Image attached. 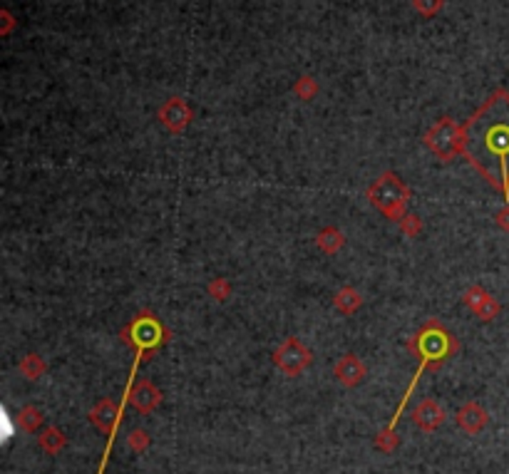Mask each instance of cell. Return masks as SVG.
I'll return each mask as SVG.
<instances>
[{"instance_id":"obj_1","label":"cell","mask_w":509,"mask_h":474,"mask_svg":"<svg viewBox=\"0 0 509 474\" xmlns=\"http://www.w3.org/2000/svg\"><path fill=\"white\" fill-rule=\"evenodd\" d=\"M459 154L509 201V92L497 90L464 122Z\"/></svg>"},{"instance_id":"obj_3","label":"cell","mask_w":509,"mask_h":474,"mask_svg":"<svg viewBox=\"0 0 509 474\" xmlns=\"http://www.w3.org/2000/svg\"><path fill=\"white\" fill-rule=\"evenodd\" d=\"M425 142H427V147L442 159V162H450L455 154H459L462 149V130L450 122V119H442L440 125L432 127L427 135H425Z\"/></svg>"},{"instance_id":"obj_7","label":"cell","mask_w":509,"mask_h":474,"mask_svg":"<svg viewBox=\"0 0 509 474\" xmlns=\"http://www.w3.org/2000/svg\"><path fill=\"white\" fill-rule=\"evenodd\" d=\"M457 425L464 429V432L475 435V432H480V429L487 425V412L482 410L477 402H470V405H464L462 410L457 412Z\"/></svg>"},{"instance_id":"obj_10","label":"cell","mask_w":509,"mask_h":474,"mask_svg":"<svg viewBox=\"0 0 509 474\" xmlns=\"http://www.w3.org/2000/svg\"><path fill=\"white\" fill-rule=\"evenodd\" d=\"M63 435L57 432V429H47L45 432V437H40V445L45 447L47 452H57L60 447H63Z\"/></svg>"},{"instance_id":"obj_9","label":"cell","mask_w":509,"mask_h":474,"mask_svg":"<svg viewBox=\"0 0 509 474\" xmlns=\"http://www.w3.org/2000/svg\"><path fill=\"white\" fill-rule=\"evenodd\" d=\"M92 420H95V425L100 429H107V432H112L114 425L119 422V410L114 407L112 400H102L100 405H97V410L92 412Z\"/></svg>"},{"instance_id":"obj_4","label":"cell","mask_w":509,"mask_h":474,"mask_svg":"<svg viewBox=\"0 0 509 474\" xmlns=\"http://www.w3.org/2000/svg\"><path fill=\"white\" fill-rule=\"evenodd\" d=\"M276 365H281L289 375H296L308 365V353L298 340H289L281 350H276Z\"/></svg>"},{"instance_id":"obj_6","label":"cell","mask_w":509,"mask_h":474,"mask_svg":"<svg viewBox=\"0 0 509 474\" xmlns=\"http://www.w3.org/2000/svg\"><path fill=\"white\" fill-rule=\"evenodd\" d=\"M442 420H445V410H442V407L437 405L435 400L420 402L418 410L413 412V422L418 425L420 429H425V432H432V429H437L442 425Z\"/></svg>"},{"instance_id":"obj_5","label":"cell","mask_w":509,"mask_h":474,"mask_svg":"<svg viewBox=\"0 0 509 474\" xmlns=\"http://www.w3.org/2000/svg\"><path fill=\"white\" fill-rule=\"evenodd\" d=\"M130 402L139 412H152L154 407L162 402V392H159V390L154 388L152 383L142 380V383H137V385H132V388H130Z\"/></svg>"},{"instance_id":"obj_8","label":"cell","mask_w":509,"mask_h":474,"mask_svg":"<svg viewBox=\"0 0 509 474\" xmlns=\"http://www.w3.org/2000/svg\"><path fill=\"white\" fill-rule=\"evenodd\" d=\"M363 375H365V367H363V362L353 356H345L343 360L335 365V378H338L343 385H358L363 380Z\"/></svg>"},{"instance_id":"obj_2","label":"cell","mask_w":509,"mask_h":474,"mask_svg":"<svg viewBox=\"0 0 509 474\" xmlns=\"http://www.w3.org/2000/svg\"><path fill=\"white\" fill-rule=\"evenodd\" d=\"M370 201L378 206L380 211L397 219L402 214V206L407 201V189L395 174H385L383 179H378L370 189Z\"/></svg>"}]
</instances>
